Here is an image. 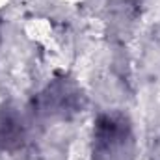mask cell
Listing matches in <instances>:
<instances>
[{"label": "cell", "instance_id": "cell-2", "mask_svg": "<svg viewBox=\"0 0 160 160\" xmlns=\"http://www.w3.org/2000/svg\"><path fill=\"white\" fill-rule=\"evenodd\" d=\"M82 101L80 89L69 80H54L38 99L39 112L45 116H69L78 112Z\"/></svg>", "mask_w": 160, "mask_h": 160}, {"label": "cell", "instance_id": "cell-3", "mask_svg": "<svg viewBox=\"0 0 160 160\" xmlns=\"http://www.w3.org/2000/svg\"><path fill=\"white\" fill-rule=\"evenodd\" d=\"M24 121L13 110L0 112V155L15 151L24 142Z\"/></svg>", "mask_w": 160, "mask_h": 160}, {"label": "cell", "instance_id": "cell-1", "mask_svg": "<svg viewBox=\"0 0 160 160\" xmlns=\"http://www.w3.org/2000/svg\"><path fill=\"white\" fill-rule=\"evenodd\" d=\"M134 134L127 116L106 112L95 119L93 127V160H132Z\"/></svg>", "mask_w": 160, "mask_h": 160}]
</instances>
